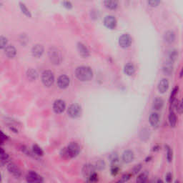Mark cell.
I'll list each match as a JSON object with an SVG mask.
<instances>
[{
	"mask_svg": "<svg viewBox=\"0 0 183 183\" xmlns=\"http://www.w3.org/2000/svg\"><path fill=\"white\" fill-rule=\"evenodd\" d=\"M81 172H82L83 176L85 178L88 179L92 174L95 172V168H94V167L92 164H87L85 165H84L82 170H81Z\"/></svg>",
	"mask_w": 183,
	"mask_h": 183,
	"instance_id": "11",
	"label": "cell"
},
{
	"mask_svg": "<svg viewBox=\"0 0 183 183\" xmlns=\"http://www.w3.org/2000/svg\"><path fill=\"white\" fill-rule=\"evenodd\" d=\"M124 71L127 75H133L134 74V72H135V67H134V64L130 62L126 64L124 67Z\"/></svg>",
	"mask_w": 183,
	"mask_h": 183,
	"instance_id": "24",
	"label": "cell"
},
{
	"mask_svg": "<svg viewBox=\"0 0 183 183\" xmlns=\"http://www.w3.org/2000/svg\"><path fill=\"white\" fill-rule=\"evenodd\" d=\"M178 58V51L176 49H171L167 51V61L174 63Z\"/></svg>",
	"mask_w": 183,
	"mask_h": 183,
	"instance_id": "16",
	"label": "cell"
},
{
	"mask_svg": "<svg viewBox=\"0 0 183 183\" xmlns=\"http://www.w3.org/2000/svg\"><path fill=\"white\" fill-rule=\"evenodd\" d=\"M75 76L81 81H88L92 79L93 71L90 67L87 66H80L75 70Z\"/></svg>",
	"mask_w": 183,
	"mask_h": 183,
	"instance_id": "2",
	"label": "cell"
},
{
	"mask_svg": "<svg viewBox=\"0 0 183 183\" xmlns=\"http://www.w3.org/2000/svg\"><path fill=\"white\" fill-rule=\"evenodd\" d=\"M27 76L29 79L31 80V81H34V80L37 79V77H38V73H37V71L35 69L30 68L27 70Z\"/></svg>",
	"mask_w": 183,
	"mask_h": 183,
	"instance_id": "25",
	"label": "cell"
},
{
	"mask_svg": "<svg viewBox=\"0 0 183 183\" xmlns=\"http://www.w3.org/2000/svg\"><path fill=\"white\" fill-rule=\"evenodd\" d=\"M180 77H183V67H182V68L181 71H180Z\"/></svg>",
	"mask_w": 183,
	"mask_h": 183,
	"instance_id": "43",
	"label": "cell"
},
{
	"mask_svg": "<svg viewBox=\"0 0 183 183\" xmlns=\"http://www.w3.org/2000/svg\"><path fill=\"white\" fill-rule=\"evenodd\" d=\"M48 56L50 61L54 64H59L62 60V57L59 50L56 47H51L48 51Z\"/></svg>",
	"mask_w": 183,
	"mask_h": 183,
	"instance_id": "3",
	"label": "cell"
},
{
	"mask_svg": "<svg viewBox=\"0 0 183 183\" xmlns=\"http://www.w3.org/2000/svg\"><path fill=\"white\" fill-rule=\"evenodd\" d=\"M9 159V155L4 151L2 148L1 150V165H4Z\"/></svg>",
	"mask_w": 183,
	"mask_h": 183,
	"instance_id": "31",
	"label": "cell"
},
{
	"mask_svg": "<svg viewBox=\"0 0 183 183\" xmlns=\"http://www.w3.org/2000/svg\"><path fill=\"white\" fill-rule=\"evenodd\" d=\"M169 88V81L167 79H162L159 82L157 89L158 91L162 94H164L167 91Z\"/></svg>",
	"mask_w": 183,
	"mask_h": 183,
	"instance_id": "17",
	"label": "cell"
},
{
	"mask_svg": "<svg viewBox=\"0 0 183 183\" xmlns=\"http://www.w3.org/2000/svg\"><path fill=\"white\" fill-rule=\"evenodd\" d=\"M87 181L89 182H97L98 181V175L94 172V174H92V175L87 179Z\"/></svg>",
	"mask_w": 183,
	"mask_h": 183,
	"instance_id": "37",
	"label": "cell"
},
{
	"mask_svg": "<svg viewBox=\"0 0 183 183\" xmlns=\"http://www.w3.org/2000/svg\"><path fill=\"white\" fill-rule=\"evenodd\" d=\"M77 51H78L79 54L80 56H81L84 58H87L89 56V51L87 49V47L84 45L83 43L78 42L77 43Z\"/></svg>",
	"mask_w": 183,
	"mask_h": 183,
	"instance_id": "13",
	"label": "cell"
},
{
	"mask_svg": "<svg viewBox=\"0 0 183 183\" xmlns=\"http://www.w3.org/2000/svg\"><path fill=\"white\" fill-rule=\"evenodd\" d=\"M131 177V174H125L122 177L121 180H120V182H127L130 179Z\"/></svg>",
	"mask_w": 183,
	"mask_h": 183,
	"instance_id": "39",
	"label": "cell"
},
{
	"mask_svg": "<svg viewBox=\"0 0 183 183\" xmlns=\"http://www.w3.org/2000/svg\"><path fill=\"white\" fill-rule=\"evenodd\" d=\"M165 180L167 182H171L172 180V174L170 172H168L165 176Z\"/></svg>",
	"mask_w": 183,
	"mask_h": 183,
	"instance_id": "41",
	"label": "cell"
},
{
	"mask_svg": "<svg viewBox=\"0 0 183 183\" xmlns=\"http://www.w3.org/2000/svg\"><path fill=\"white\" fill-rule=\"evenodd\" d=\"M134 158V154L132 150H126L122 154V160L125 163H130L133 161Z\"/></svg>",
	"mask_w": 183,
	"mask_h": 183,
	"instance_id": "21",
	"label": "cell"
},
{
	"mask_svg": "<svg viewBox=\"0 0 183 183\" xmlns=\"http://www.w3.org/2000/svg\"><path fill=\"white\" fill-rule=\"evenodd\" d=\"M66 103L62 100H57L53 104V110L57 114H61L65 110Z\"/></svg>",
	"mask_w": 183,
	"mask_h": 183,
	"instance_id": "7",
	"label": "cell"
},
{
	"mask_svg": "<svg viewBox=\"0 0 183 183\" xmlns=\"http://www.w3.org/2000/svg\"><path fill=\"white\" fill-rule=\"evenodd\" d=\"M64 7H67V8H71V4H70L69 2H68V1H66V2H64Z\"/></svg>",
	"mask_w": 183,
	"mask_h": 183,
	"instance_id": "42",
	"label": "cell"
},
{
	"mask_svg": "<svg viewBox=\"0 0 183 183\" xmlns=\"http://www.w3.org/2000/svg\"><path fill=\"white\" fill-rule=\"evenodd\" d=\"M44 47L41 44H37L33 46L32 49H31V54H32V55L34 57L39 58V57H40L42 55L43 53H44Z\"/></svg>",
	"mask_w": 183,
	"mask_h": 183,
	"instance_id": "14",
	"label": "cell"
},
{
	"mask_svg": "<svg viewBox=\"0 0 183 183\" xmlns=\"http://www.w3.org/2000/svg\"><path fill=\"white\" fill-rule=\"evenodd\" d=\"M149 122H150V124L152 127H154V128H157L160 122V117L158 113H151L150 117H149Z\"/></svg>",
	"mask_w": 183,
	"mask_h": 183,
	"instance_id": "12",
	"label": "cell"
},
{
	"mask_svg": "<svg viewBox=\"0 0 183 183\" xmlns=\"http://www.w3.org/2000/svg\"><path fill=\"white\" fill-rule=\"evenodd\" d=\"M41 81L47 87H50L53 85L54 81V73L50 70H45L41 74Z\"/></svg>",
	"mask_w": 183,
	"mask_h": 183,
	"instance_id": "4",
	"label": "cell"
},
{
	"mask_svg": "<svg viewBox=\"0 0 183 183\" xmlns=\"http://www.w3.org/2000/svg\"><path fill=\"white\" fill-rule=\"evenodd\" d=\"M19 5H20V9H21V11H22L23 14H24L26 16H27V17H31V14H30L29 9L27 8V7L25 6V4H22V3H20Z\"/></svg>",
	"mask_w": 183,
	"mask_h": 183,
	"instance_id": "32",
	"label": "cell"
},
{
	"mask_svg": "<svg viewBox=\"0 0 183 183\" xmlns=\"http://www.w3.org/2000/svg\"><path fill=\"white\" fill-rule=\"evenodd\" d=\"M104 5L108 9L115 10L119 6V0H104Z\"/></svg>",
	"mask_w": 183,
	"mask_h": 183,
	"instance_id": "18",
	"label": "cell"
},
{
	"mask_svg": "<svg viewBox=\"0 0 183 183\" xmlns=\"http://www.w3.org/2000/svg\"><path fill=\"white\" fill-rule=\"evenodd\" d=\"M26 180L28 182H41L43 179L41 176L34 171H29L26 175Z\"/></svg>",
	"mask_w": 183,
	"mask_h": 183,
	"instance_id": "8",
	"label": "cell"
},
{
	"mask_svg": "<svg viewBox=\"0 0 183 183\" xmlns=\"http://www.w3.org/2000/svg\"><path fill=\"white\" fill-rule=\"evenodd\" d=\"M80 147L77 142H70L65 148H63L60 152V155L62 158L70 159L75 157L79 154Z\"/></svg>",
	"mask_w": 183,
	"mask_h": 183,
	"instance_id": "1",
	"label": "cell"
},
{
	"mask_svg": "<svg viewBox=\"0 0 183 183\" xmlns=\"http://www.w3.org/2000/svg\"><path fill=\"white\" fill-rule=\"evenodd\" d=\"M70 84V79L69 77H67V75H64V74H62V75L59 76L57 79V86L59 87L60 89H64L67 88L69 87Z\"/></svg>",
	"mask_w": 183,
	"mask_h": 183,
	"instance_id": "9",
	"label": "cell"
},
{
	"mask_svg": "<svg viewBox=\"0 0 183 183\" xmlns=\"http://www.w3.org/2000/svg\"><path fill=\"white\" fill-rule=\"evenodd\" d=\"M119 171H120V168L118 166H112L111 169V174L113 176H115L118 174Z\"/></svg>",
	"mask_w": 183,
	"mask_h": 183,
	"instance_id": "38",
	"label": "cell"
},
{
	"mask_svg": "<svg viewBox=\"0 0 183 183\" xmlns=\"http://www.w3.org/2000/svg\"><path fill=\"white\" fill-rule=\"evenodd\" d=\"M4 54L8 58L12 59L17 54V50L13 45H8L4 49Z\"/></svg>",
	"mask_w": 183,
	"mask_h": 183,
	"instance_id": "20",
	"label": "cell"
},
{
	"mask_svg": "<svg viewBox=\"0 0 183 183\" xmlns=\"http://www.w3.org/2000/svg\"><path fill=\"white\" fill-rule=\"evenodd\" d=\"M174 104V102L172 104ZM175 104L176 109H177V110L180 113L183 112V99L181 100V102H180L179 103H176V104Z\"/></svg>",
	"mask_w": 183,
	"mask_h": 183,
	"instance_id": "36",
	"label": "cell"
},
{
	"mask_svg": "<svg viewBox=\"0 0 183 183\" xmlns=\"http://www.w3.org/2000/svg\"><path fill=\"white\" fill-rule=\"evenodd\" d=\"M140 137L141 138V140H147L150 137V130H148L146 128L142 129L141 130V132H140Z\"/></svg>",
	"mask_w": 183,
	"mask_h": 183,
	"instance_id": "27",
	"label": "cell"
},
{
	"mask_svg": "<svg viewBox=\"0 0 183 183\" xmlns=\"http://www.w3.org/2000/svg\"><path fill=\"white\" fill-rule=\"evenodd\" d=\"M161 2V0H147V4L151 7H156Z\"/></svg>",
	"mask_w": 183,
	"mask_h": 183,
	"instance_id": "35",
	"label": "cell"
},
{
	"mask_svg": "<svg viewBox=\"0 0 183 183\" xmlns=\"http://www.w3.org/2000/svg\"><path fill=\"white\" fill-rule=\"evenodd\" d=\"M104 24L107 28L110 29H114L117 27V19L112 15H108L104 18Z\"/></svg>",
	"mask_w": 183,
	"mask_h": 183,
	"instance_id": "10",
	"label": "cell"
},
{
	"mask_svg": "<svg viewBox=\"0 0 183 183\" xmlns=\"http://www.w3.org/2000/svg\"><path fill=\"white\" fill-rule=\"evenodd\" d=\"M173 64H174V63H172L170 62V61L166 60V61L164 63V65H163L162 67V71L164 74L170 76L172 74Z\"/></svg>",
	"mask_w": 183,
	"mask_h": 183,
	"instance_id": "22",
	"label": "cell"
},
{
	"mask_svg": "<svg viewBox=\"0 0 183 183\" xmlns=\"http://www.w3.org/2000/svg\"><path fill=\"white\" fill-rule=\"evenodd\" d=\"M178 87L176 86L174 89H173L172 92L171 93V95H170V104H172L174 101H175V99H176V96H177V92H178Z\"/></svg>",
	"mask_w": 183,
	"mask_h": 183,
	"instance_id": "30",
	"label": "cell"
},
{
	"mask_svg": "<svg viewBox=\"0 0 183 183\" xmlns=\"http://www.w3.org/2000/svg\"><path fill=\"white\" fill-rule=\"evenodd\" d=\"M67 114L71 118L76 119L78 118L81 116V107L78 104H71L67 109Z\"/></svg>",
	"mask_w": 183,
	"mask_h": 183,
	"instance_id": "5",
	"label": "cell"
},
{
	"mask_svg": "<svg viewBox=\"0 0 183 183\" xmlns=\"http://www.w3.org/2000/svg\"><path fill=\"white\" fill-rule=\"evenodd\" d=\"M141 169H142V164H137V165H136L135 167H134V169H133V173H134V174H137V173H138L140 171Z\"/></svg>",
	"mask_w": 183,
	"mask_h": 183,
	"instance_id": "40",
	"label": "cell"
},
{
	"mask_svg": "<svg viewBox=\"0 0 183 183\" xmlns=\"http://www.w3.org/2000/svg\"><path fill=\"white\" fill-rule=\"evenodd\" d=\"M7 43H8L7 38L1 36V37H0V47H1V49H5L7 46Z\"/></svg>",
	"mask_w": 183,
	"mask_h": 183,
	"instance_id": "34",
	"label": "cell"
},
{
	"mask_svg": "<svg viewBox=\"0 0 183 183\" xmlns=\"http://www.w3.org/2000/svg\"><path fill=\"white\" fill-rule=\"evenodd\" d=\"M147 177H148V174H147V172H145L141 173V174L137 177V182L140 183L145 182L147 180Z\"/></svg>",
	"mask_w": 183,
	"mask_h": 183,
	"instance_id": "28",
	"label": "cell"
},
{
	"mask_svg": "<svg viewBox=\"0 0 183 183\" xmlns=\"http://www.w3.org/2000/svg\"><path fill=\"white\" fill-rule=\"evenodd\" d=\"M7 170L11 174H13L16 177H19L21 174V170L14 163H9L7 165Z\"/></svg>",
	"mask_w": 183,
	"mask_h": 183,
	"instance_id": "15",
	"label": "cell"
},
{
	"mask_svg": "<svg viewBox=\"0 0 183 183\" xmlns=\"http://www.w3.org/2000/svg\"><path fill=\"white\" fill-rule=\"evenodd\" d=\"M177 119L175 113L173 111H171L170 114H169V122H170V126L172 127H174L176 126V124H177Z\"/></svg>",
	"mask_w": 183,
	"mask_h": 183,
	"instance_id": "26",
	"label": "cell"
},
{
	"mask_svg": "<svg viewBox=\"0 0 183 183\" xmlns=\"http://www.w3.org/2000/svg\"><path fill=\"white\" fill-rule=\"evenodd\" d=\"M166 148H167V160L169 162H171L173 158L172 150L169 146H166Z\"/></svg>",
	"mask_w": 183,
	"mask_h": 183,
	"instance_id": "33",
	"label": "cell"
},
{
	"mask_svg": "<svg viewBox=\"0 0 183 183\" xmlns=\"http://www.w3.org/2000/svg\"><path fill=\"white\" fill-rule=\"evenodd\" d=\"M132 38L130 34H123L119 38V44L123 49H127L131 45Z\"/></svg>",
	"mask_w": 183,
	"mask_h": 183,
	"instance_id": "6",
	"label": "cell"
},
{
	"mask_svg": "<svg viewBox=\"0 0 183 183\" xmlns=\"http://www.w3.org/2000/svg\"><path fill=\"white\" fill-rule=\"evenodd\" d=\"M163 38H164V41L167 42V44H172L175 41V34L174 33V31L169 30L164 33Z\"/></svg>",
	"mask_w": 183,
	"mask_h": 183,
	"instance_id": "19",
	"label": "cell"
},
{
	"mask_svg": "<svg viewBox=\"0 0 183 183\" xmlns=\"http://www.w3.org/2000/svg\"><path fill=\"white\" fill-rule=\"evenodd\" d=\"M163 106H164V101H163L162 99L160 98V97H157V98L154 99L152 104V108L154 110H156V111L161 110Z\"/></svg>",
	"mask_w": 183,
	"mask_h": 183,
	"instance_id": "23",
	"label": "cell"
},
{
	"mask_svg": "<svg viewBox=\"0 0 183 183\" xmlns=\"http://www.w3.org/2000/svg\"><path fill=\"white\" fill-rule=\"evenodd\" d=\"M32 150L33 152L37 156H42L44 154V152L41 150V148L40 147H39L37 144H34L32 147Z\"/></svg>",
	"mask_w": 183,
	"mask_h": 183,
	"instance_id": "29",
	"label": "cell"
},
{
	"mask_svg": "<svg viewBox=\"0 0 183 183\" xmlns=\"http://www.w3.org/2000/svg\"><path fill=\"white\" fill-rule=\"evenodd\" d=\"M159 148H160V147H159V146H157V147H154V151H157V150H159Z\"/></svg>",
	"mask_w": 183,
	"mask_h": 183,
	"instance_id": "44",
	"label": "cell"
}]
</instances>
